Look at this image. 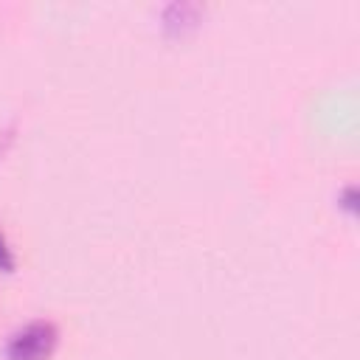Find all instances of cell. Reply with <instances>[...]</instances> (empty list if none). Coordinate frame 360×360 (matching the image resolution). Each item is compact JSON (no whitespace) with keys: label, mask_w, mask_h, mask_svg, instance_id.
I'll use <instances>...</instances> for the list:
<instances>
[{"label":"cell","mask_w":360,"mask_h":360,"mask_svg":"<svg viewBox=\"0 0 360 360\" xmlns=\"http://www.w3.org/2000/svg\"><path fill=\"white\" fill-rule=\"evenodd\" d=\"M53 340H56V332L51 323H31L20 335H14L8 354L11 360H42L53 349Z\"/></svg>","instance_id":"1"},{"label":"cell","mask_w":360,"mask_h":360,"mask_svg":"<svg viewBox=\"0 0 360 360\" xmlns=\"http://www.w3.org/2000/svg\"><path fill=\"white\" fill-rule=\"evenodd\" d=\"M0 262L8 264V250H6V245H3V239H0Z\"/></svg>","instance_id":"2"}]
</instances>
